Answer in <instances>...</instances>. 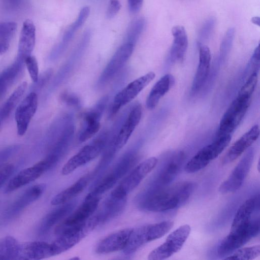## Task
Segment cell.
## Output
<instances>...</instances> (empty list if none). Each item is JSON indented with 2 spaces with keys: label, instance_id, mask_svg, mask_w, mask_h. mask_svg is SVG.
Returning <instances> with one entry per match:
<instances>
[{
  "label": "cell",
  "instance_id": "obj_32",
  "mask_svg": "<svg viewBox=\"0 0 260 260\" xmlns=\"http://www.w3.org/2000/svg\"><path fill=\"white\" fill-rule=\"evenodd\" d=\"M27 84L23 82L13 91L0 108V125L10 114L26 90Z\"/></svg>",
  "mask_w": 260,
  "mask_h": 260
},
{
  "label": "cell",
  "instance_id": "obj_37",
  "mask_svg": "<svg viewBox=\"0 0 260 260\" xmlns=\"http://www.w3.org/2000/svg\"><path fill=\"white\" fill-rule=\"evenodd\" d=\"M145 25L146 20L143 17H140L133 21L126 31V43L135 45L143 31Z\"/></svg>",
  "mask_w": 260,
  "mask_h": 260
},
{
  "label": "cell",
  "instance_id": "obj_31",
  "mask_svg": "<svg viewBox=\"0 0 260 260\" xmlns=\"http://www.w3.org/2000/svg\"><path fill=\"white\" fill-rule=\"evenodd\" d=\"M149 224L133 229L126 246L123 251L125 255H130L141 247L145 244L152 241Z\"/></svg>",
  "mask_w": 260,
  "mask_h": 260
},
{
  "label": "cell",
  "instance_id": "obj_4",
  "mask_svg": "<svg viewBox=\"0 0 260 260\" xmlns=\"http://www.w3.org/2000/svg\"><path fill=\"white\" fill-rule=\"evenodd\" d=\"M100 200V197H86L78 208L57 224L54 229V234L59 236L84 226L87 219L98 208Z\"/></svg>",
  "mask_w": 260,
  "mask_h": 260
},
{
  "label": "cell",
  "instance_id": "obj_44",
  "mask_svg": "<svg viewBox=\"0 0 260 260\" xmlns=\"http://www.w3.org/2000/svg\"><path fill=\"white\" fill-rule=\"evenodd\" d=\"M129 12L132 14H136L141 9L143 0H127Z\"/></svg>",
  "mask_w": 260,
  "mask_h": 260
},
{
  "label": "cell",
  "instance_id": "obj_43",
  "mask_svg": "<svg viewBox=\"0 0 260 260\" xmlns=\"http://www.w3.org/2000/svg\"><path fill=\"white\" fill-rule=\"evenodd\" d=\"M121 8V4L118 0H110L107 11L106 16L108 19L114 17Z\"/></svg>",
  "mask_w": 260,
  "mask_h": 260
},
{
  "label": "cell",
  "instance_id": "obj_25",
  "mask_svg": "<svg viewBox=\"0 0 260 260\" xmlns=\"http://www.w3.org/2000/svg\"><path fill=\"white\" fill-rule=\"evenodd\" d=\"M259 203L258 196L245 201L238 208L233 219L230 231H235L247 226L252 221L251 216Z\"/></svg>",
  "mask_w": 260,
  "mask_h": 260
},
{
  "label": "cell",
  "instance_id": "obj_13",
  "mask_svg": "<svg viewBox=\"0 0 260 260\" xmlns=\"http://www.w3.org/2000/svg\"><path fill=\"white\" fill-rule=\"evenodd\" d=\"M46 185L41 183L28 188L5 210L2 222H7L17 217L26 207L37 200L43 193Z\"/></svg>",
  "mask_w": 260,
  "mask_h": 260
},
{
  "label": "cell",
  "instance_id": "obj_14",
  "mask_svg": "<svg viewBox=\"0 0 260 260\" xmlns=\"http://www.w3.org/2000/svg\"><path fill=\"white\" fill-rule=\"evenodd\" d=\"M105 140V138H100L91 144L83 147L63 166L61 174L63 175H69L77 168L97 157L104 149Z\"/></svg>",
  "mask_w": 260,
  "mask_h": 260
},
{
  "label": "cell",
  "instance_id": "obj_33",
  "mask_svg": "<svg viewBox=\"0 0 260 260\" xmlns=\"http://www.w3.org/2000/svg\"><path fill=\"white\" fill-rule=\"evenodd\" d=\"M20 252V244L13 237L6 236L0 239V259H17Z\"/></svg>",
  "mask_w": 260,
  "mask_h": 260
},
{
  "label": "cell",
  "instance_id": "obj_28",
  "mask_svg": "<svg viewBox=\"0 0 260 260\" xmlns=\"http://www.w3.org/2000/svg\"><path fill=\"white\" fill-rule=\"evenodd\" d=\"M184 159L182 152L173 156L161 171L155 187L165 186L171 182L179 173Z\"/></svg>",
  "mask_w": 260,
  "mask_h": 260
},
{
  "label": "cell",
  "instance_id": "obj_19",
  "mask_svg": "<svg viewBox=\"0 0 260 260\" xmlns=\"http://www.w3.org/2000/svg\"><path fill=\"white\" fill-rule=\"evenodd\" d=\"M90 231L85 225L58 236L51 244L52 255L60 254L74 246Z\"/></svg>",
  "mask_w": 260,
  "mask_h": 260
},
{
  "label": "cell",
  "instance_id": "obj_6",
  "mask_svg": "<svg viewBox=\"0 0 260 260\" xmlns=\"http://www.w3.org/2000/svg\"><path fill=\"white\" fill-rule=\"evenodd\" d=\"M138 160L139 157L136 154L129 153L125 155L91 190V194L100 196L110 190L136 165Z\"/></svg>",
  "mask_w": 260,
  "mask_h": 260
},
{
  "label": "cell",
  "instance_id": "obj_5",
  "mask_svg": "<svg viewBox=\"0 0 260 260\" xmlns=\"http://www.w3.org/2000/svg\"><path fill=\"white\" fill-rule=\"evenodd\" d=\"M259 219L251 221L247 227L230 232L222 240L217 248L220 256H228L239 249L259 233Z\"/></svg>",
  "mask_w": 260,
  "mask_h": 260
},
{
  "label": "cell",
  "instance_id": "obj_47",
  "mask_svg": "<svg viewBox=\"0 0 260 260\" xmlns=\"http://www.w3.org/2000/svg\"><path fill=\"white\" fill-rule=\"evenodd\" d=\"M251 22L259 26V18L258 17H254L251 19Z\"/></svg>",
  "mask_w": 260,
  "mask_h": 260
},
{
  "label": "cell",
  "instance_id": "obj_12",
  "mask_svg": "<svg viewBox=\"0 0 260 260\" xmlns=\"http://www.w3.org/2000/svg\"><path fill=\"white\" fill-rule=\"evenodd\" d=\"M155 74L150 72L129 83L115 96L111 108L112 115L133 101L155 78Z\"/></svg>",
  "mask_w": 260,
  "mask_h": 260
},
{
  "label": "cell",
  "instance_id": "obj_38",
  "mask_svg": "<svg viewBox=\"0 0 260 260\" xmlns=\"http://www.w3.org/2000/svg\"><path fill=\"white\" fill-rule=\"evenodd\" d=\"M233 254L224 258V259H240L249 260L253 259L259 255V245L250 247L239 248L234 251Z\"/></svg>",
  "mask_w": 260,
  "mask_h": 260
},
{
  "label": "cell",
  "instance_id": "obj_7",
  "mask_svg": "<svg viewBox=\"0 0 260 260\" xmlns=\"http://www.w3.org/2000/svg\"><path fill=\"white\" fill-rule=\"evenodd\" d=\"M158 160L155 157L148 158L138 165L111 192L118 198L126 197L156 166Z\"/></svg>",
  "mask_w": 260,
  "mask_h": 260
},
{
  "label": "cell",
  "instance_id": "obj_9",
  "mask_svg": "<svg viewBox=\"0 0 260 260\" xmlns=\"http://www.w3.org/2000/svg\"><path fill=\"white\" fill-rule=\"evenodd\" d=\"M190 230V226L188 224L179 227L168 236L164 243L149 253L148 259H165L179 251L187 239Z\"/></svg>",
  "mask_w": 260,
  "mask_h": 260
},
{
  "label": "cell",
  "instance_id": "obj_17",
  "mask_svg": "<svg viewBox=\"0 0 260 260\" xmlns=\"http://www.w3.org/2000/svg\"><path fill=\"white\" fill-rule=\"evenodd\" d=\"M132 230V228H125L107 236L97 244L95 252L99 254H107L123 250Z\"/></svg>",
  "mask_w": 260,
  "mask_h": 260
},
{
  "label": "cell",
  "instance_id": "obj_21",
  "mask_svg": "<svg viewBox=\"0 0 260 260\" xmlns=\"http://www.w3.org/2000/svg\"><path fill=\"white\" fill-rule=\"evenodd\" d=\"M173 41L168 58L173 63L181 62L185 57L188 46V38L184 27L180 25L174 26L172 29Z\"/></svg>",
  "mask_w": 260,
  "mask_h": 260
},
{
  "label": "cell",
  "instance_id": "obj_35",
  "mask_svg": "<svg viewBox=\"0 0 260 260\" xmlns=\"http://www.w3.org/2000/svg\"><path fill=\"white\" fill-rule=\"evenodd\" d=\"M17 29L14 22H0V54L5 53Z\"/></svg>",
  "mask_w": 260,
  "mask_h": 260
},
{
  "label": "cell",
  "instance_id": "obj_18",
  "mask_svg": "<svg viewBox=\"0 0 260 260\" xmlns=\"http://www.w3.org/2000/svg\"><path fill=\"white\" fill-rule=\"evenodd\" d=\"M141 115V105L140 104L136 105L129 113L116 137L112 142L118 151L127 143L133 132L140 122Z\"/></svg>",
  "mask_w": 260,
  "mask_h": 260
},
{
  "label": "cell",
  "instance_id": "obj_23",
  "mask_svg": "<svg viewBox=\"0 0 260 260\" xmlns=\"http://www.w3.org/2000/svg\"><path fill=\"white\" fill-rule=\"evenodd\" d=\"M36 41V28L34 23L29 19L23 24L18 44V58L24 61L31 55Z\"/></svg>",
  "mask_w": 260,
  "mask_h": 260
},
{
  "label": "cell",
  "instance_id": "obj_27",
  "mask_svg": "<svg viewBox=\"0 0 260 260\" xmlns=\"http://www.w3.org/2000/svg\"><path fill=\"white\" fill-rule=\"evenodd\" d=\"M76 203L69 202L48 213L42 220L38 229V233L43 235L47 232L55 224L63 220L69 215L74 209Z\"/></svg>",
  "mask_w": 260,
  "mask_h": 260
},
{
  "label": "cell",
  "instance_id": "obj_40",
  "mask_svg": "<svg viewBox=\"0 0 260 260\" xmlns=\"http://www.w3.org/2000/svg\"><path fill=\"white\" fill-rule=\"evenodd\" d=\"M216 20L214 17H210L202 25L199 32L200 39L203 40L208 39L214 28Z\"/></svg>",
  "mask_w": 260,
  "mask_h": 260
},
{
  "label": "cell",
  "instance_id": "obj_39",
  "mask_svg": "<svg viewBox=\"0 0 260 260\" xmlns=\"http://www.w3.org/2000/svg\"><path fill=\"white\" fill-rule=\"evenodd\" d=\"M24 62L32 81L36 83L39 79V67L35 57L29 55L25 58Z\"/></svg>",
  "mask_w": 260,
  "mask_h": 260
},
{
  "label": "cell",
  "instance_id": "obj_20",
  "mask_svg": "<svg viewBox=\"0 0 260 260\" xmlns=\"http://www.w3.org/2000/svg\"><path fill=\"white\" fill-rule=\"evenodd\" d=\"M134 46L125 43L115 53L101 77L102 81H106L113 77L126 63L133 52Z\"/></svg>",
  "mask_w": 260,
  "mask_h": 260
},
{
  "label": "cell",
  "instance_id": "obj_46",
  "mask_svg": "<svg viewBox=\"0 0 260 260\" xmlns=\"http://www.w3.org/2000/svg\"><path fill=\"white\" fill-rule=\"evenodd\" d=\"M16 150V148L11 147L4 149L0 152V164L6 159H8Z\"/></svg>",
  "mask_w": 260,
  "mask_h": 260
},
{
  "label": "cell",
  "instance_id": "obj_41",
  "mask_svg": "<svg viewBox=\"0 0 260 260\" xmlns=\"http://www.w3.org/2000/svg\"><path fill=\"white\" fill-rule=\"evenodd\" d=\"M14 170V166L10 163L0 164V188L11 177Z\"/></svg>",
  "mask_w": 260,
  "mask_h": 260
},
{
  "label": "cell",
  "instance_id": "obj_45",
  "mask_svg": "<svg viewBox=\"0 0 260 260\" xmlns=\"http://www.w3.org/2000/svg\"><path fill=\"white\" fill-rule=\"evenodd\" d=\"M3 4L7 8L11 9L19 8L22 4L23 0H2Z\"/></svg>",
  "mask_w": 260,
  "mask_h": 260
},
{
  "label": "cell",
  "instance_id": "obj_34",
  "mask_svg": "<svg viewBox=\"0 0 260 260\" xmlns=\"http://www.w3.org/2000/svg\"><path fill=\"white\" fill-rule=\"evenodd\" d=\"M23 62L24 60L17 58L13 64L0 74V99L15 80L21 70Z\"/></svg>",
  "mask_w": 260,
  "mask_h": 260
},
{
  "label": "cell",
  "instance_id": "obj_11",
  "mask_svg": "<svg viewBox=\"0 0 260 260\" xmlns=\"http://www.w3.org/2000/svg\"><path fill=\"white\" fill-rule=\"evenodd\" d=\"M126 197L118 198L110 195L105 200L98 211L86 222L90 231L120 215L126 204Z\"/></svg>",
  "mask_w": 260,
  "mask_h": 260
},
{
  "label": "cell",
  "instance_id": "obj_36",
  "mask_svg": "<svg viewBox=\"0 0 260 260\" xmlns=\"http://www.w3.org/2000/svg\"><path fill=\"white\" fill-rule=\"evenodd\" d=\"M90 13L88 7H83L79 12L77 19L65 31L62 41L68 43L74 36L76 32L83 25Z\"/></svg>",
  "mask_w": 260,
  "mask_h": 260
},
{
  "label": "cell",
  "instance_id": "obj_26",
  "mask_svg": "<svg viewBox=\"0 0 260 260\" xmlns=\"http://www.w3.org/2000/svg\"><path fill=\"white\" fill-rule=\"evenodd\" d=\"M51 256V244L44 241H32L20 245L18 259H41Z\"/></svg>",
  "mask_w": 260,
  "mask_h": 260
},
{
  "label": "cell",
  "instance_id": "obj_30",
  "mask_svg": "<svg viewBox=\"0 0 260 260\" xmlns=\"http://www.w3.org/2000/svg\"><path fill=\"white\" fill-rule=\"evenodd\" d=\"M91 177L86 174L81 177L72 185L54 196L51 201L52 205H61L70 202L85 188Z\"/></svg>",
  "mask_w": 260,
  "mask_h": 260
},
{
  "label": "cell",
  "instance_id": "obj_1",
  "mask_svg": "<svg viewBox=\"0 0 260 260\" xmlns=\"http://www.w3.org/2000/svg\"><path fill=\"white\" fill-rule=\"evenodd\" d=\"M194 188L195 184L191 181L155 187L142 197L139 207L144 210L155 212L172 210L185 203Z\"/></svg>",
  "mask_w": 260,
  "mask_h": 260
},
{
  "label": "cell",
  "instance_id": "obj_16",
  "mask_svg": "<svg viewBox=\"0 0 260 260\" xmlns=\"http://www.w3.org/2000/svg\"><path fill=\"white\" fill-rule=\"evenodd\" d=\"M259 135V126L255 125L231 146L222 158V164L226 165L237 159L257 139Z\"/></svg>",
  "mask_w": 260,
  "mask_h": 260
},
{
  "label": "cell",
  "instance_id": "obj_29",
  "mask_svg": "<svg viewBox=\"0 0 260 260\" xmlns=\"http://www.w3.org/2000/svg\"><path fill=\"white\" fill-rule=\"evenodd\" d=\"M174 78L171 74L162 77L153 86L146 102L147 108L152 110L157 105L160 99L170 89L174 83Z\"/></svg>",
  "mask_w": 260,
  "mask_h": 260
},
{
  "label": "cell",
  "instance_id": "obj_10",
  "mask_svg": "<svg viewBox=\"0 0 260 260\" xmlns=\"http://www.w3.org/2000/svg\"><path fill=\"white\" fill-rule=\"evenodd\" d=\"M254 149L249 147L228 178L219 186L218 190L223 194L234 192L242 185L252 165Z\"/></svg>",
  "mask_w": 260,
  "mask_h": 260
},
{
  "label": "cell",
  "instance_id": "obj_15",
  "mask_svg": "<svg viewBox=\"0 0 260 260\" xmlns=\"http://www.w3.org/2000/svg\"><path fill=\"white\" fill-rule=\"evenodd\" d=\"M38 101L37 94L34 92H31L17 107L15 114V119L18 136H22L26 132L29 124L36 112Z\"/></svg>",
  "mask_w": 260,
  "mask_h": 260
},
{
  "label": "cell",
  "instance_id": "obj_3",
  "mask_svg": "<svg viewBox=\"0 0 260 260\" xmlns=\"http://www.w3.org/2000/svg\"><path fill=\"white\" fill-rule=\"evenodd\" d=\"M231 134L217 137L212 143L199 150L186 164L184 170L188 173L197 172L216 158L231 142Z\"/></svg>",
  "mask_w": 260,
  "mask_h": 260
},
{
  "label": "cell",
  "instance_id": "obj_22",
  "mask_svg": "<svg viewBox=\"0 0 260 260\" xmlns=\"http://www.w3.org/2000/svg\"><path fill=\"white\" fill-rule=\"evenodd\" d=\"M105 103V101L102 100L95 108L87 112L83 116L84 124L79 136V140L81 142L90 139L99 131L101 127L99 119Z\"/></svg>",
  "mask_w": 260,
  "mask_h": 260
},
{
  "label": "cell",
  "instance_id": "obj_8",
  "mask_svg": "<svg viewBox=\"0 0 260 260\" xmlns=\"http://www.w3.org/2000/svg\"><path fill=\"white\" fill-rule=\"evenodd\" d=\"M56 163V160L53 157L48 155L32 166L21 170L9 182L4 192L9 193L35 181L55 166Z\"/></svg>",
  "mask_w": 260,
  "mask_h": 260
},
{
  "label": "cell",
  "instance_id": "obj_2",
  "mask_svg": "<svg viewBox=\"0 0 260 260\" xmlns=\"http://www.w3.org/2000/svg\"><path fill=\"white\" fill-rule=\"evenodd\" d=\"M251 96L239 93L219 122L217 136L231 134L237 127L250 105Z\"/></svg>",
  "mask_w": 260,
  "mask_h": 260
},
{
  "label": "cell",
  "instance_id": "obj_24",
  "mask_svg": "<svg viewBox=\"0 0 260 260\" xmlns=\"http://www.w3.org/2000/svg\"><path fill=\"white\" fill-rule=\"evenodd\" d=\"M211 52L207 46L200 45L199 62L191 87L192 92L198 91L205 82L209 73Z\"/></svg>",
  "mask_w": 260,
  "mask_h": 260
},
{
  "label": "cell",
  "instance_id": "obj_42",
  "mask_svg": "<svg viewBox=\"0 0 260 260\" xmlns=\"http://www.w3.org/2000/svg\"><path fill=\"white\" fill-rule=\"evenodd\" d=\"M235 34L234 28L231 27L225 32L221 45V52L224 54L230 49Z\"/></svg>",
  "mask_w": 260,
  "mask_h": 260
}]
</instances>
